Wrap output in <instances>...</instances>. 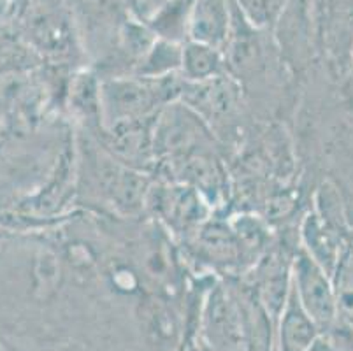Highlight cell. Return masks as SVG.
<instances>
[{
  "instance_id": "1",
  "label": "cell",
  "mask_w": 353,
  "mask_h": 351,
  "mask_svg": "<svg viewBox=\"0 0 353 351\" xmlns=\"http://www.w3.org/2000/svg\"><path fill=\"white\" fill-rule=\"evenodd\" d=\"M290 283L301 308L320 332L334 330L339 320V309L332 276L327 274L306 251H303L294 262Z\"/></svg>"
},
{
  "instance_id": "2",
  "label": "cell",
  "mask_w": 353,
  "mask_h": 351,
  "mask_svg": "<svg viewBox=\"0 0 353 351\" xmlns=\"http://www.w3.org/2000/svg\"><path fill=\"white\" fill-rule=\"evenodd\" d=\"M171 88L172 85L163 77H159V81L144 77V81L109 83L104 88V106L117 121L137 120L152 111L155 104L165 101Z\"/></svg>"
},
{
  "instance_id": "3",
  "label": "cell",
  "mask_w": 353,
  "mask_h": 351,
  "mask_svg": "<svg viewBox=\"0 0 353 351\" xmlns=\"http://www.w3.org/2000/svg\"><path fill=\"white\" fill-rule=\"evenodd\" d=\"M204 330L208 346L218 351H246L250 348V330L243 320V313L221 292L210 301Z\"/></svg>"
},
{
  "instance_id": "4",
  "label": "cell",
  "mask_w": 353,
  "mask_h": 351,
  "mask_svg": "<svg viewBox=\"0 0 353 351\" xmlns=\"http://www.w3.org/2000/svg\"><path fill=\"white\" fill-rule=\"evenodd\" d=\"M234 23L232 0H192L188 41L223 50Z\"/></svg>"
},
{
  "instance_id": "5",
  "label": "cell",
  "mask_w": 353,
  "mask_h": 351,
  "mask_svg": "<svg viewBox=\"0 0 353 351\" xmlns=\"http://www.w3.org/2000/svg\"><path fill=\"white\" fill-rule=\"evenodd\" d=\"M319 334L320 330L316 328V325L310 320V317L301 308L290 283L287 304H285L283 313L278 320L274 351H306Z\"/></svg>"
},
{
  "instance_id": "6",
  "label": "cell",
  "mask_w": 353,
  "mask_h": 351,
  "mask_svg": "<svg viewBox=\"0 0 353 351\" xmlns=\"http://www.w3.org/2000/svg\"><path fill=\"white\" fill-rule=\"evenodd\" d=\"M304 243H306V253L319 263L327 274L334 276L336 267L341 260L339 251V241L336 239L334 232L320 220L319 217L310 214L303 228Z\"/></svg>"
},
{
  "instance_id": "7",
  "label": "cell",
  "mask_w": 353,
  "mask_h": 351,
  "mask_svg": "<svg viewBox=\"0 0 353 351\" xmlns=\"http://www.w3.org/2000/svg\"><path fill=\"white\" fill-rule=\"evenodd\" d=\"M225 63L227 58L218 48L194 43V41H188L183 46L181 69L188 79H194V81L216 79V77H221V72L225 70Z\"/></svg>"
},
{
  "instance_id": "8",
  "label": "cell",
  "mask_w": 353,
  "mask_h": 351,
  "mask_svg": "<svg viewBox=\"0 0 353 351\" xmlns=\"http://www.w3.org/2000/svg\"><path fill=\"white\" fill-rule=\"evenodd\" d=\"M181 58L183 48L178 46V43L159 39L144 54L141 74H144L146 77H165L167 72L181 67Z\"/></svg>"
},
{
  "instance_id": "9",
  "label": "cell",
  "mask_w": 353,
  "mask_h": 351,
  "mask_svg": "<svg viewBox=\"0 0 353 351\" xmlns=\"http://www.w3.org/2000/svg\"><path fill=\"white\" fill-rule=\"evenodd\" d=\"M239 14L252 27L269 30L280 21L285 9V0H232Z\"/></svg>"
},
{
  "instance_id": "10",
  "label": "cell",
  "mask_w": 353,
  "mask_h": 351,
  "mask_svg": "<svg viewBox=\"0 0 353 351\" xmlns=\"http://www.w3.org/2000/svg\"><path fill=\"white\" fill-rule=\"evenodd\" d=\"M339 317L353 325V255L341 257L332 276Z\"/></svg>"
},
{
  "instance_id": "11",
  "label": "cell",
  "mask_w": 353,
  "mask_h": 351,
  "mask_svg": "<svg viewBox=\"0 0 353 351\" xmlns=\"http://www.w3.org/2000/svg\"><path fill=\"white\" fill-rule=\"evenodd\" d=\"M306 351H346V348L334 337V334L320 332Z\"/></svg>"
},
{
  "instance_id": "12",
  "label": "cell",
  "mask_w": 353,
  "mask_h": 351,
  "mask_svg": "<svg viewBox=\"0 0 353 351\" xmlns=\"http://www.w3.org/2000/svg\"><path fill=\"white\" fill-rule=\"evenodd\" d=\"M202 351H218V350H214V348H211V346H206Z\"/></svg>"
}]
</instances>
